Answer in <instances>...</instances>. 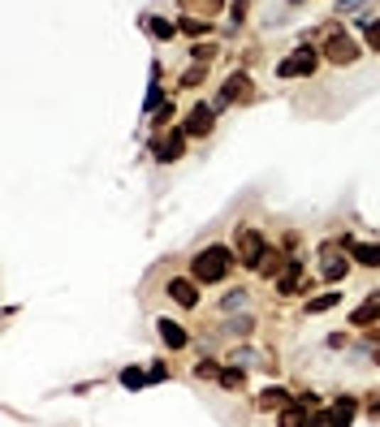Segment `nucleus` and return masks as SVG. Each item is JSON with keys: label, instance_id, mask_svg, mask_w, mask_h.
Wrapping results in <instances>:
<instances>
[{"label": "nucleus", "instance_id": "obj_8", "mask_svg": "<svg viewBox=\"0 0 380 427\" xmlns=\"http://www.w3.org/2000/svg\"><path fill=\"white\" fill-rule=\"evenodd\" d=\"M346 268H350V263H346V259H337V255H333V246H324V281H342V277H346Z\"/></svg>", "mask_w": 380, "mask_h": 427}, {"label": "nucleus", "instance_id": "obj_1", "mask_svg": "<svg viewBox=\"0 0 380 427\" xmlns=\"http://www.w3.org/2000/svg\"><path fill=\"white\" fill-rule=\"evenodd\" d=\"M234 268V250L229 246H207L203 255H195V263H190V272H195V281H203V285H216V281H225V272Z\"/></svg>", "mask_w": 380, "mask_h": 427}, {"label": "nucleus", "instance_id": "obj_21", "mask_svg": "<svg viewBox=\"0 0 380 427\" xmlns=\"http://www.w3.org/2000/svg\"><path fill=\"white\" fill-rule=\"evenodd\" d=\"M195 376H221V371H216V362H199V367H195Z\"/></svg>", "mask_w": 380, "mask_h": 427}, {"label": "nucleus", "instance_id": "obj_25", "mask_svg": "<svg viewBox=\"0 0 380 427\" xmlns=\"http://www.w3.org/2000/svg\"><path fill=\"white\" fill-rule=\"evenodd\" d=\"M376 362H380V354H376Z\"/></svg>", "mask_w": 380, "mask_h": 427}, {"label": "nucleus", "instance_id": "obj_22", "mask_svg": "<svg viewBox=\"0 0 380 427\" xmlns=\"http://www.w3.org/2000/svg\"><path fill=\"white\" fill-rule=\"evenodd\" d=\"M367 39H371V48L380 52V22H371V26H367Z\"/></svg>", "mask_w": 380, "mask_h": 427}, {"label": "nucleus", "instance_id": "obj_11", "mask_svg": "<svg viewBox=\"0 0 380 427\" xmlns=\"http://www.w3.org/2000/svg\"><path fill=\"white\" fill-rule=\"evenodd\" d=\"M242 95H251V82H246V74H234V82L225 87L221 104H229V99H242Z\"/></svg>", "mask_w": 380, "mask_h": 427}, {"label": "nucleus", "instance_id": "obj_19", "mask_svg": "<svg viewBox=\"0 0 380 427\" xmlns=\"http://www.w3.org/2000/svg\"><path fill=\"white\" fill-rule=\"evenodd\" d=\"M281 427H307V418H303L298 410H286V414H281Z\"/></svg>", "mask_w": 380, "mask_h": 427}, {"label": "nucleus", "instance_id": "obj_13", "mask_svg": "<svg viewBox=\"0 0 380 427\" xmlns=\"http://www.w3.org/2000/svg\"><path fill=\"white\" fill-rule=\"evenodd\" d=\"M350 418H354V401L346 397V401L333 406V423H329V427H350Z\"/></svg>", "mask_w": 380, "mask_h": 427}, {"label": "nucleus", "instance_id": "obj_15", "mask_svg": "<svg viewBox=\"0 0 380 427\" xmlns=\"http://www.w3.org/2000/svg\"><path fill=\"white\" fill-rule=\"evenodd\" d=\"M337 298H342V294H320V298H311V302H307V311H311V315H320V311L337 306Z\"/></svg>", "mask_w": 380, "mask_h": 427}, {"label": "nucleus", "instance_id": "obj_9", "mask_svg": "<svg viewBox=\"0 0 380 427\" xmlns=\"http://www.w3.org/2000/svg\"><path fill=\"white\" fill-rule=\"evenodd\" d=\"M376 319H380V298H367V302L354 311V324H359V328H371Z\"/></svg>", "mask_w": 380, "mask_h": 427}, {"label": "nucleus", "instance_id": "obj_12", "mask_svg": "<svg viewBox=\"0 0 380 427\" xmlns=\"http://www.w3.org/2000/svg\"><path fill=\"white\" fill-rule=\"evenodd\" d=\"M298 277H303L298 259H290V263H286V272H281V294H294V289H298Z\"/></svg>", "mask_w": 380, "mask_h": 427}, {"label": "nucleus", "instance_id": "obj_20", "mask_svg": "<svg viewBox=\"0 0 380 427\" xmlns=\"http://www.w3.org/2000/svg\"><path fill=\"white\" fill-rule=\"evenodd\" d=\"M182 30H186V35H203V30H207V22H199V18H186V22H182Z\"/></svg>", "mask_w": 380, "mask_h": 427}, {"label": "nucleus", "instance_id": "obj_4", "mask_svg": "<svg viewBox=\"0 0 380 427\" xmlns=\"http://www.w3.org/2000/svg\"><path fill=\"white\" fill-rule=\"evenodd\" d=\"M264 250H268V242H264L255 229L238 233V259L246 263V268H259V263H264Z\"/></svg>", "mask_w": 380, "mask_h": 427}, {"label": "nucleus", "instance_id": "obj_18", "mask_svg": "<svg viewBox=\"0 0 380 427\" xmlns=\"http://www.w3.org/2000/svg\"><path fill=\"white\" fill-rule=\"evenodd\" d=\"M216 380H221L225 389H238V384H242V367H238V371H221V376H216Z\"/></svg>", "mask_w": 380, "mask_h": 427}, {"label": "nucleus", "instance_id": "obj_6", "mask_svg": "<svg viewBox=\"0 0 380 427\" xmlns=\"http://www.w3.org/2000/svg\"><path fill=\"white\" fill-rule=\"evenodd\" d=\"M169 298H173L178 306H195V302H199V289H195V281L178 277V281H169Z\"/></svg>", "mask_w": 380, "mask_h": 427}, {"label": "nucleus", "instance_id": "obj_5", "mask_svg": "<svg viewBox=\"0 0 380 427\" xmlns=\"http://www.w3.org/2000/svg\"><path fill=\"white\" fill-rule=\"evenodd\" d=\"M182 143H186V130H169V134H160L151 147H156V160H178L182 155Z\"/></svg>", "mask_w": 380, "mask_h": 427}, {"label": "nucleus", "instance_id": "obj_7", "mask_svg": "<svg viewBox=\"0 0 380 427\" xmlns=\"http://www.w3.org/2000/svg\"><path fill=\"white\" fill-rule=\"evenodd\" d=\"M182 130H186V134H207V130H212V109H207V104H195Z\"/></svg>", "mask_w": 380, "mask_h": 427}, {"label": "nucleus", "instance_id": "obj_24", "mask_svg": "<svg viewBox=\"0 0 380 427\" xmlns=\"http://www.w3.org/2000/svg\"><path fill=\"white\" fill-rule=\"evenodd\" d=\"M207 5H216V0H207Z\"/></svg>", "mask_w": 380, "mask_h": 427}, {"label": "nucleus", "instance_id": "obj_23", "mask_svg": "<svg viewBox=\"0 0 380 427\" xmlns=\"http://www.w3.org/2000/svg\"><path fill=\"white\" fill-rule=\"evenodd\" d=\"M229 13H234V22H242V18H246V0H234V9H229Z\"/></svg>", "mask_w": 380, "mask_h": 427}, {"label": "nucleus", "instance_id": "obj_14", "mask_svg": "<svg viewBox=\"0 0 380 427\" xmlns=\"http://www.w3.org/2000/svg\"><path fill=\"white\" fill-rule=\"evenodd\" d=\"M354 259L367 263V268H380V246H371V242L367 246H354Z\"/></svg>", "mask_w": 380, "mask_h": 427}, {"label": "nucleus", "instance_id": "obj_17", "mask_svg": "<svg viewBox=\"0 0 380 427\" xmlns=\"http://www.w3.org/2000/svg\"><path fill=\"white\" fill-rule=\"evenodd\" d=\"M121 384H126V389H143V384H147V376H143L139 367H126V371H121Z\"/></svg>", "mask_w": 380, "mask_h": 427}, {"label": "nucleus", "instance_id": "obj_3", "mask_svg": "<svg viewBox=\"0 0 380 427\" xmlns=\"http://www.w3.org/2000/svg\"><path fill=\"white\" fill-rule=\"evenodd\" d=\"M311 70H315V52H311V48L303 43V48H294L290 57H286V61L277 65V78H307Z\"/></svg>", "mask_w": 380, "mask_h": 427}, {"label": "nucleus", "instance_id": "obj_10", "mask_svg": "<svg viewBox=\"0 0 380 427\" xmlns=\"http://www.w3.org/2000/svg\"><path fill=\"white\" fill-rule=\"evenodd\" d=\"M160 337H165V341H169L173 350H182V345H186V333H182V328L173 324V319H160Z\"/></svg>", "mask_w": 380, "mask_h": 427}, {"label": "nucleus", "instance_id": "obj_16", "mask_svg": "<svg viewBox=\"0 0 380 427\" xmlns=\"http://www.w3.org/2000/svg\"><path fill=\"white\" fill-rule=\"evenodd\" d=\"M147 30H151V35H160V39L178 35V26H173V22H165V18H151V22H147Z\"/></svg>", "mask_w": 380, "mask_h": 427}, {"label": "nucleus", "instance_id": "obj_2", "mask_svg": "<svg viewBox=\"0 0 380 427\" xmlns=\"http://www.w3.org/2000/svg\"><path fill=\"white\" fill-rule=\"evenodd\" d=\"M324 57L337 61V65H350V61H359V43L346 30H333L329 39H324Z\"/></svg>", "mask_w": 380, "mask_h": 427}]
</instances>
